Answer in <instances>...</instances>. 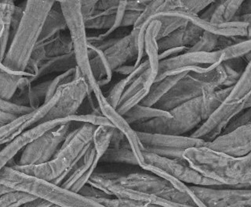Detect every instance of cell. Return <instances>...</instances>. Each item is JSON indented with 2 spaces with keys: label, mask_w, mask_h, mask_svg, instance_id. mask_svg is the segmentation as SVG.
<instances>
[{
  "label": "cell",
  "mask_w": 251,
  "mask_h": 207,
  "mask_svg": "<svg viewBox=\"0 0 251 207\" xmlns=\"http://www.w3.org/2000/svg\"><path fill=\"white\" fill-rule=\"evenodd\" d=\"M231 89L222 88L205 93L171 110V117H156L131 127L138 132L190 136L227 99Z\"/></svg>",
  "instance_id": "cell-1"
},
{
  "label": "cell",
  "mask_w": 251,
  "mask_h": 207,
  "mask_svg": "<svg viewBox=\"0 0 251 207\" xmlns=\"http://www.w3.org/2000/svg\"><path fill=\"white\" fill-rule=\"evenodd\" d=\"M109 165H98L93 175L129 191L156 196L183 205L198 207L194 199L184 189L185 184L183 182H179L176 187L167 180L144 170L140 166L125 164V166L117 167L114 166V164Z\"/></svg>",
  "instance_id": "cell-2"
},
{
  "label": "cell",
  "mask_w": 251,
  "mask_h": 207,
  "mask_svg": "<svg viewBox=\"0 0 251 207\" xmlns=\"http://www.w3.org/2000/svg\"><path fill=\"white\" fill-rule=\"evenodd\" d=\"M184 158L191 167L222 187H251V152L235 156L204 145L186 149Z\"/></svg>",
  "instance_id": "cell-3"
},
{
  "label": "cell",
  "mask_w": 251,
  "mask_h": 207,
  "mask_svg": "<svg viewBox=\"0 0 251 207\" xmlns=\"http://www.w3.org/2000/svg\"><path fill=\"white\" fill-rule=\"evenodd\" d=\"M96 127L90 124H80L75 127L74 126L67 135L53 158L45 164L30 166H19L16 164L11 167L61 186L72 166L83 156L92 144Z\"/></svg>",
  "instance_id": "cell-4"
},
{
  "label": "cell",
  "mask_w": 251,
  "mask_h": 207,
  "mask_svg": "<svg viewBox=\"0 0 251 207\" xmlns=\"http://www.w3.org/2000/svg\"><path fill=\"white\" fill-rule=\"evenodd\" d=\"M55 1L28 0L23 19L10 42L1 64L11 70L25 71L41 36L47 14Z\"/></svg>",
  "instance_id": "cell-5"
},
{
  "label": "cell",
  "mask_w": 251,
  "mask_h": 207,
  "mask_svg": "<svg viewBox=\"0 0 251 207\" xmlns=\"http://www.w3.org/2000/svg\"><path fill=\"white\" fill-rule=\"evenodd\" d=\"M73 41L77 65L93 92L100 88L93 76L88 57V41L80 1H59Z\"/></svg>",
  "instance_id": "cell-6"
},
{
  "label": "cell",
  "mask_w": 251,
  "mask_h": 207,
  "mask_svg": "<svg viewBox=\"0 0 251 207\" xmlns=\"http://www.w3.org/2000/svg\"><path fill=\"white\" fill-rule=\"evenodd\" d=\"M196 203L206 207H251V187H204L185 185Z\"/></svg>",
  "instance_id": "cell-7"
},
{
  "label": "cell",
  "mask_w": 251,
  "mask_h": 207,
  "mask_svg": "<svg viewBox=\"0 0 251 207\" xmlns=\"http://www.w3.org/2000/svg\"><path fill=\"white\" fill-rule=\"evenodd\" d=\"M75 124L73 121L63 124L28 145L22 150L17 165H39L52 160Z\"/></svg>",
  "instance_id": "cell-8"
},
{
  "label": "cell",
  "mask_w": 251,
  "mask_h": 207,
  "mask_svg": "<svg viewBox=\"0 0 251 207\" xmlns=\"http://www.w3.org/2000/svg\"><path fill=\"white\" fill-rule=\"evenodd\" d=\"M222 62V50L202 53L185 52L177 57L159 61L158 74L155 82L170 75L183 73H202Z\"/></svg>",
  "instance_id": "cell-9"
},
{
  "label": "cell",
  "mask_w": 251,
  "mask_h": 207,
  "mask_svg": "<svg viewBox=\"0 0 251 207\" xmlns=\"http://www.w3.org/2000/svg\"><path fill=\"white\" fill-rule=\"evenodd\" d=\"M137 134L143 146V151L173 160H183L184 159V152L186 149L192 147L202 146L206 144L205 141L190 136H176L138 131Z\"/></svg>",
  "instance_id": "cell-10"
},
{
  "label": "cell",
  "mask_w": 251,
  "mask_h": 207,
  "mask_svg": "<svg viewBox=\"0 0 251 207\" xmlns=\"http://www.w3.org/2000/svg\"><path fill=\"white\" fill-rule=\"evenodd\" d=\"M216 90L218 89L204 80L202 73L188 72L153 107L170 112L179 105Z\"/></svg>",
  "instance_id": "cell-11"
},
{
  "label": "cell",
  "mask_w": 251,
  "mask_h": 207,
  "mask_svg": "<svg viewBox=\"0 0 251 207\" xmlns=\"http://www.w3.org/2000/svg\"><path fill=\"white\" fill-rule=\"evenodd\" d=\"M143 164L159 168L186 185L204 187H222L218 182L200 174L191 167L185 159L173 160L145 151H143Z\"/></svg>",
  "instance_id": "cell-12"
},
{
  "label": "cell",
  "mask_w": 251,
  "mask_h": 207,
  "mask_svg": "<svg viewBox=\"0 0 251 207\" xmlns=\"http://www.w3.org/2000/svg\"><path fill=\"white\" fill-rule=\"evenodd\" d=\"M58 90L61 92L60 99L40 124L54 120L68 119L76 114L89 92H93L84 77L61 86Z\"/></svg>",
  "instance_id": "cell-13"
},
{
  "label": "cell",
  "mask_w": 251,
  "mask_h": 207,
  "mask_svg": "<svg viewBox=\"0 0 251 207\" xmlns=\"http://www.w3.org/2000/svg\"><path fill=\"white\" fill-rule=\"evenodd\" d=\"M245 109L244 104H232L224 101L214 113L190 137L211 143L223 135L227 126L240 112Z\"/></svg>",
  "instance_id": "cell-14"
},
{
  "label": "cell",
  "mask_w": 251,
  "mask_h": 207,
  "mask_svg": "<svg viewBox=\"0 0 251 207\" xmlns=\"http://www.w3.org/2000/svg\"><path fill=\"white\" fill-rule=\"evenodd\" d=\"M69 121H70L68 119L54 120L39 124L24 131L8 144L4 145L0 152V168L6 166L10 160L15 158L18 152L23 150L28 145L37 140L44 134Z\"/></svg>",
  "instance_id": "cell-15"
},
{
  "label": "cell",
  "mask_w": 251,
  "mask_h": 207,
  "mask_svg": "<svg viewBox=\"0 0 251 207\" xmlns=\"http://www.w3.org/2000/svg\"><path fill=\"white\" fill-rule=\"evenodd\" d=\"M60 96L61 92L57 89L55 96L49 102L43 104L39 109L18 117L10 124L0 127V144L2 145L8 144L24 131L39 124L55 104H57Z\"/></svg>",
  "instance_id": "cell-16"
},
{
  "label": "cell",
  "mask_w": 251,
  "mask_h": 207,
  "mask_svg": "<svg viewBox=\"0 0 251 207\" xmlns=\"http://www.w3.org/2000/svg\"><path fill=\"white\" fill-rule=\"evenodd\" d=\"M98 100L103 115L109 120L114 127L121 131L129 141L132 150L135 155L139 166L144 164L143 146L137 136V131L133 130L131 125L126 121L124 116L118 113L117 110L108 104V100L101 91V88L93 92Z\"/></svg>",
  "instance_id": "cell-17"
},
{
  "label": "cell",
  "mask_w": 251,
  "mask_h": 207,
  "mask_svg": "<svg viewBox=\"0 0 251 207\" xmlns=\"http://www.w3.org/2000/svg\"><path fill=\"white\" fill-rule=\"evenodd\" d=\"M205 145L235 156L248 154L251 152V121Z\"/></svg>",
  "instance_id": "cell-18"
},
{
  "label": "cell",
  "mask_w": 251,
  "mask_h": 207,
  "mask_svg": "<svg viewBox=\"0 0 251 207\" xmlns=\"http://www.w3.org/2000/svg\"><path fill=\"white\" fill-rule=\"evenodd\" d=\"M138 35L139 31L132 28L129 35L120 39L113 46L103 52L113 72L124 65H129V63L135 65L139 56Z\"/></svg>",
  "instance_id": "cell-19"
},
{
  "label": "cell",
  "mask_w": 251,
  "mask_h": 207,
  "mask_svg": "<svg viewBox=\"0 0 251 207\" xmlns=\"http://www.w3.org/2000/svg\"><path fill=\"white\" fill-rule=\"evenodd\" d=\"M72 52H73V41L68 30L57 34L44 42L39 43L34 49L29 61L39 66L46 60L69 54Z\"/></svg>",
  "instance_id": "cell-20"
},
{
  "label": "cell",
  "mask_w": 251,
  "mask_h": 207,
  "mask_svg": "<svg viewBox=\"0 0 251 207\" xmlns=\"http://www.w3.org/2000/svg\"><path fill=\"white\" fill-rule=\"evenodd\" d=\"M204 31L194 23L188 22L172 33L157 41L159 53L175 48L184 47L190 49L200 41Z\"/></svg>",
  "instance_id": "cell-21"
},
{
  "label": "cell",
  "mask_w": 251,
  "mask_h": 207,
  "mask_svg": "<svg viewBox=\"0 0 251 207\" xmlns=\"http://www.w3.org/2000/svg\"><path fill=\"white\" fill-rule=\"evenodd\" d=\"M242 3L243 1H213L199 17L215 24L234 21Z\"/></svg>",
  "instance_id": "cell-22"
},
{
  "label": "cell",
  "mask_w": 251,
  "mask_h": 207,
  "mask_svg": "<svg viewBox=\"0 0 251 207\" xmlns=\"http://www.w3.org/2000/svg\"><path fill=\"white\" fill-rule=\"evenodd\" d=\"M99 162L100 158L97 156V152L92 143L83 156L72 166L61 187L65 189L71 190L75 184L77 183L88 172L94 164Z\"/></svg>",
  "instance_id": "cell-23"
},
{
  "label": "cell",
  "mask_w": 251,
  "mask_h": 207,
  "mask_svg": "<svg viewBox=\"0 0 251 207\" xmlns=\"http://www.w3.org/2000/svg\"><path fill=\"white\" fill-rule=\"evenodd\" d=\"M77 66L78 65H77L76 58L73 51L69 54L53 57L43 61L39 65L38 72L35 74V78L32 79L30 78V79L31 83H33L39 78L47 76L49 74H53L55 73L63 74L72 69L76 68Z\"/></svg>",
  "instance_id": "cell-24"
},
{
  "label": "cell",
  "mask_w": 251,
  "mask_h": 207,
  "mask_svg": "<svg viewBox=\"0 0 251 207\" xmlns=\"http://www.w3.org/2000/svg\"><path fill=\"white\" fill-rule=\"evenodd\" d=\"M68 31V24L59 1H55L47 14L39 43L44 42L62 31Z\"/></svg>",
  "instance_id": "cell-25"
},
{
  "label": "cell",
  "mask_w": 251,
  "mask_h": 207,
  "mask_svg": "<svg viewBox=\"0 0 251 207\" xmlns=\"http://www.w3.org/2000/svg\"><path fill=\"white\" fill-rule=\"evenodd\" d=\"M16 4L11 0H2L0 2V45H1V61L6 56L10 45L11 35V21Z\"/></svg>",
  "instance_id": "cell-26"
},
{
  "label": "cell",
  "mask_w": 251,
  "mask_h": 207,
  "mask_svg": "<svg viewBox=\"0 0 251 207\" xmlns=\"http://www.w3.org/2000/svg\"><path fill=\"white\" fill-rule=\"evenodd\" d=\"M186 74L183 73L176 75H170L161 80L154 82L150 87L147 96L140 104L153 107Z\"/></svg>",
  "instance_id": "cell-27"
},
{
  "label": "cell",
  "mask_w": 251,
  "mask_h": 207,
  "mask_svg": "<svg viewBox=\"0 0 251 207\" xmlns=\"http://www.w3.org/2000/svg\"><path fill=\"white\" fill-rule=\"evenodd\" d=\"M159 21H153L150 23L145 35V52L150 62L151 69L158 74L159 68V49L157 45V36L161 28Z\"/></svg>",
  "instance_id": "cell-28"
},
{
  "label": "cell",
  "mask_w": 251,
  "mask_h": 207,
  "mask_svg": "<svg viewBox=\"0 0 251 207\" xmlns=\"http://www.w3.org/2000/svg\"><path fill=\"white\" fill-rule=\"evenodd\" d=\"M213 1H173L167 0L163 1L159 10L157 13L160 12H181L186 14L200 15L202 11L206 10L210 6ZM156 13V14H157Z\"/></svg>",
  "instance_id": "cell-29"
},
{
  "label": "cell",
  "mask_w": 251,
  "mask_h": 207,
  "mask_svg": "<svg viewBox=\"0 0 251 207\" xmlns=\"http://www.w3.org/2000/svg\"><path fill=\"white\" fill-rule=\"evenodd\" d=\"M251 95V60L239 78L232 87L229 96L225 101L232 104H246Z\"/></svg>",
  "instance_id": "cell-30"
},
{
  "label": "cell",
  "mask_w": 251,
  "mask_h": 207,
  "mask_svg": "<svg viewBox=\"0 0 251 207\" xmlns=\"http://www.w3.org/2000/svg\"><path fill=\"white\" fill-rule=\"evenodd\" d=\"M126 164L139 166L130 145L120 148H108L100 159L99 164Z\"/></svg>",
  "instance_id": "cell-31"
},
{
  "label": "cell",
  "mask_w": 251,
  "mask_h": 207,
  "mask_svg": "<svg viewBox=\"0 0 251 207\" xmlns=\"http://www.w3.org/2000/svg\"><path fill=\"white\" fill-rule=\"evenodd\" d=\"M123 116L126 121L132 126L137 124L145 123L156 117H171V114L170 112L138 104Z\"/></svg>",
  "instance_id": "cell-32"
},
{
  "label": "cell",
  "mask_w": 251,
  "mask_h": 207,
  "mask_svg": "<svg viewBox=\"0 0 251 207\" xmlns=\"http://www.w3.org/2000/svg\"><path fill=\"white\" fill-rule=\"evenodd\" d=\"M90 66L93 76L100 88L111 82L113 71L110 67L103 52L98 50V56L90 60Z\"/></svg>",
  "instance_id": "cell-33"
},
{
  "label": "cell",
  "mask_w": 251,
  "mask_h": 207,
  "mask_svg": "<svg viewBox=\"0 0 251 207\" xmlns=\"http://www.w3.org/2000/svg\"><path fill=\"white\" fill-rule=\"evenodd\" d=\"M156 77L157 73L152 71L151 67L148 69L146 71L141 74V76L138 77L134 82H132L131 84L128 86L126 89L125 90L124 95L122 96L120 104L126 101L128 99L141 92L145 88H150L156 79Z\"/></svg>",
  "instance_id": "cell-34"
},
{
  "label": "cell",
  "mask_w": 251,
  "mask_h": 207,
  "mask_svg": "<svg viewBox=\"0 0 251 207\" xmlns=\"http://www.w3.org/2000/svg\"><path fill=\"white\" fill-rule=\"evenodd\" d=\"M116 127L112 126H98L95 129L93 137V144L96 150L97 156L99 158H101L104 152L109 148Z\"/></svg>",
  "instance_id": "cell-35"
},
{
  "label": "cell",
  "mask_w": 251,
  "mask_h": 207,
  "mask_svg": "<svg viewBox=\"0 0 251 207\" xmlns=\"http://www.w3.org/2000/svg\"><path fill=\"white\" fill-rule=\"evenodd\" d=\"M38 198L29 192L14 190L9 193L0 195V207H22Z\"/></svg>",
  "instance_id": "cell-36"
},
{
  "label": "cell",
  "mask_w": 251,
  "mask_h": 207,
  "mask_svg": "<svg viewBox=\"0 0 251 207\" xmlns=\"http://www.w3.org/2000/svg\"><path fill=\"white\" fill-rule=\"evenodd\" d=\"M22 78L0 70V100H11L17 92Z\"/></svg>",
  "instance_id": "cell-37"
},
{
  "label": "cell",
  "mask_w": 251,
  "mask_h": 207,
  "mask_svg": "<svg viewBox=\"0 0 251 207\" xmlns=\"http://www.w3.org/2000/svg\"><path fill=\"white\" fill-rule=\"evenodd\" d=\"M218 40L219 36L204 31L200 41L194 46L188 49L186 52H202L212 53L218 51Z\"/></svg>",
  "instance_id": "cell-38"
},
{
  "label": "cell",
  "mask_w": 251,
  "mask_h": 207,
  "mask_svg": "<svg viewBox=\"0 0 251 207\" xmlns=\"http://www.w3.org/2000/svg\"><path fill=\"white\" fill-rule=\"evenodd\" d=\"M32 87L31 79L27 77H22L19 82L17 92L10 101L18 105L30 106V91Z\"/></svg>",
  "instance_id": "cell-39"
},
{
  "label": "cell",
  "mask_w": 251,
  "mask_h": 207,
  "mask_svg": "<svg viewBox=\"0 0 251 207\" xmlns=\"http://www.w3.org/2000/svg\"><path fill=\"white\" fill-rule=\"evenodd\" d=\"M75 80H76V68H73L72 70H69V71H67V72L59 74L56 78L52 79L50 85L49 91H48V94H47V99H46L44 104L49 102L55 96L57 89L61 86L69 84V83Z\"/></svg>",
  "instance_id": "cell-40"
},
{
  "label": "cell",
  "mask_w": 251,
  "mask_h": 207,
  "mask_svg": "<svg viewBox=\"0 0 251 207\" xmlns=\"http://www.w3.org/2000/svg\"><path fill=\"white\" fill-rule=\"evenodd\" d=\"M222 61H226L230 59L244 57L251 53V39H247L242 42L222 50Z\"/></svg>",
  "instance_id": "cell-41"
},
{
  "label": "cell",
  "mask_w": 251,
  "mask_h": 207,
  "mask_svg": "<svg viewBox=\"0 0 251 207\" xmlns=\"http://www.w3.org/2000/svg\"><path fill=\"white\" fill-rule=\"evenodd\" d=\"M68 120L73 122H78V123L90 124L95 127H98V126L114 127L109 120L106 118L104 116H98L95 114H75L69 117Z\"/></svg>",
  "instance_id": "cell-42"
},
{
  "label": "cell",
  "mask_w": 251,
  "mask_h": 207,
  "mask_svg": "<svg viewBox=\"0 0 251 207\" xmlns=\"http://www.w3.org/2000/svg\"><path fill=\"white\" fill-rule=\"evenodd\" d=\"M127 86V82L126 80V78H123L110 89L107 96L104 95L106 99L108 100V104L112 105V107L117 109L122 96L124 95Z\"/></svg>",
  "instance_id": "cell-43"
},
{
  "label": "cell",
  "mask_w": 251,
  "mask_h": 207,
  "mask_svg": "<svg viewBox=\"0 0 251 207\" xmlns=\"http://www.w3.org/2000/svg\"><path fill=\"white\" fill-rule=\"evenodd\" d=\"M33 110L31 106L18 105L10 100H0V111L10 113L18 117L25 115Z\"/></svg>",
  "instance_id": "cell-44"
},
{
  "label": "cell",
  "mask_w": 251,
  "mask_h": 207,
  "mask_svg": "<svg viewBox=\"0 0 251 207\" xmlns=\"http://www.w3.org/2000/svg\"><path fill=\"white\" fill-rule=\"evenodd\" d=\"M251 121V107L243 109V111L240 112V113L230 122L227 128L226 129V131L223 133V135L227 134V133L231 132V131H234L235 129H237L238 127H242L243 125L247 124V123H249Z\"/></svg>",
  "instance_id": "cell-45"
},
{
  "label": "cell",
  "mask_w": 251,
  "mask_h": 207,
  "mask_svg": "<svg viewBox=\"0 0 251 207\" xmlns=\"http://www.w3.org/2000/svg\"><path fill=\"white\" fill-rule=\"evenodd\" d=\"M78 194L83 195L85 197L92 199H112V198H114L112 195L106 193L105 191H102L98 187L91 186L90 184H86V186H83Z\"/></svg>",
  "instance_id": "cell-46"
},
{
  "label": "cell",
  "mask_w": 251,
  "mask_h": 207,
  "mask_svg": "<svg viewBox=\"0 0 251 207\" xmlns=\"http://www.w3.org/2000/svg\"><path fill=\"white\" fill-rule=\"evenodd\" d=\"M24 13H25V10L16 5L15 10H14L13 18H12L11 35H10V42L19 28L20 24L22 23V19H23Z\"/></svg>",
  "instance_id": "cell-47"
},
{
  "label": "cell",
  "mask_w": 251,
  "mask_h": 207,
  "mask_svg": "<svg viewBox=\"0 0 251 207\" xmlns=\"http://www.w3.org/2000/svg\"><path fill=\"white\" fill-rule=\"evenodd\" d=\"M141 14V12L126 10L124 18H123V21H122L121 27L127 28L129 27H134L137 20L139 19Z\"/></svg>",
  "instance_id": "cell-48"
},
{
  "label": "cell",
  "mask_w": 251,
  "mask_h": 207,
  "mask_svg": "<svg viewBox=\"0 0 251 207\" xmlns=\"http://www.w3.org/2000/svg\"><path fill=\"white\" fill-rule=\"evenodd\" d=\"M120 2L121 1H110V0L109 1H105V0L98 1V0L92 15L98 14V13H101V12L107 11L112 8L118 7V6H120Z\"/></svg>",
  "instance_id": "cell-49"
},
{
  "label": "cell",
  "mask_w": 251,
  "mask_h": 207,
  "mask_svg": "<svg viewBox=\"0 0 251 207\" xmlns=\"http://www.w3.org/2000/svg\"><path fill=\"white\" fill-rule=\"evenodd\" d=\"M187 50H188V49H187V48H184V47H180V48H175V49H167V50L159 53V61H163V60H167V59L177 57L179 55L185 53Z\"/></svg>",
  "instance_id": "cell-50"
},
{
  "label": "cell",
  "mask_w": 251,
  "mask_h": 207,
  "mask_svg": "<svg viewBox=\"0 0 251 207\" xmlns=\"http://www.w3.org/2000/svg\"><path fill=\"white\" fill-rule=\"evenodd\" d=\"M97 1H80L81 10H82V16L84 19L89 18L94 13V8L96 6Z\"/></svg>",
  "instance_id": "cell-51"
},
{
  "label": "cell",
  "mask_w": 251,
  "mask_h": 207,
  "mask_svg": "<svg viewBox=\"0 0 251 207\" xmlns=\"http://www.w3.org/2000/svg\"><path fill=\"white\" fill-rule=\"evenodd\" d=\"M150 1H127L126 2V10L132 11L142 12L147 7Z\"/></svg>",
  "instance_id": "cell-52"
},
{
  "label": "cell",
  "mask_w": 251,
  "mask_h": 207,
  "mask_svg": "<svg viewBox=\"0 0 251 207\" xmlns=\"http://www.w3.org/2000/svg\"><path fill=\"white\" fill-rule=\"evenodd\" d=\"M18 118V117L14 115V114H11V113L0 111V127L10 124Z\"/></svg>",
  "instance_id": "cell-53"
},
{
  "label": "cell",
  "mask_w": 251,
  "mask_h": 207,
  "mask_svg": "<svg viewBox=\"0 0 251 207\" xmlns=\"http://www.w3.org/2000/svg\"><path fill=\"white\" fill-rule=\"evenodd\" d=\"M52 205H53V203H50V202L39 197L33 201L26 203L22 207H50Z\"/></svg>",
  "instance_id": "cell-54"
},
{
  "label": "cell",
  "mask_w": 251,
  "mask_h": 207,
  "mask_svg": "<svg viewBox=\"0 0 251 207\" xmlns=\"http://www.w3.org/2000/svg\"><path fill=\"white\" fill-rule=\"evenodd\" d=\"M244 16H251V1H243V3L238 11L237 17L235 20Z\"/></svg>",
  "instance_id": "cell-55"
},
{
  "label": "cell",
  "mask_w": 251,
  "mask_h": 207,
  "mask_svg": "<svg viewBox=\"0 0 251 207\" xmlns=\"http://www.w3.org/2000/svg\"><path fill=\"white\" fill-rule=\"evenodd\" d=\"M135 68L134 65H124V66H120L119 68L116 69L114 72L127 77L133 72V70H135Z\"/></svg>",
  "instance_id": "cell-56"
},
{
  "label": "cell",
  "mask_w": 251,
  "mask_h": 207,
  "mask_svg": "<svg viewBox=\"0 0 251 207\" xmlns=\"http://www.w3.org/2000/svg\"><path fill=\"white\" fill-rule=\"evenodd\" d=\"M250 107H251V95L250 96V97L247 99L245 104V109Z\"/></svg>",
  "instance_id": "cell-57"
}]
</instances>
